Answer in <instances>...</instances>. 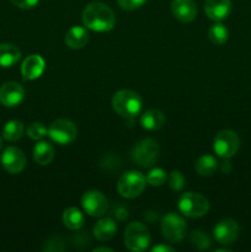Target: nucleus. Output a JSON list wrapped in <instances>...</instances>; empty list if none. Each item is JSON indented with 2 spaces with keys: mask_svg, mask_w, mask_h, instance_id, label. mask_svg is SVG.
<instances>
[{
  "mask_svg": "<svg viewBox=\"0 0 251 252\" xmlns=\"http://www.w3.org/2000/svg\"><path fill=\"white\" fill-rule=\"evenodd\" d=\"M153 252H171L174 251V249L170 248V246H166V245H157L155 246V248H153Z\"/></svg>",
  "mask_w": 251,
  "mask_h": 252,
  "instance_id": "34",
  "label": "nucleus"
},
{
  "mask_svg": "<svg viewBox=\"0 0 251 252\" xmlns=\"http://www.w3.org/2000/svg\"><path fill=\"white\" fill-rule=\"evenodd\" d=\"M120 6L125 10H135L145 4L147 0H117Z\"/></svg>",
  "mask_w": 251,
  "mask_h": 252,
  "instance_id": "30",
  "label": "nucleus"
},
{
  "mask_svg": "<svg viewBox=\"0 0 251 252\" xmlns=\"http://www.w3.org/2000/svg\"><path fill=\"white\" fill-rule=\"evenodd\" d=\"M179 209L188 218H199L208 213L209 202L202 194L186 192L180 197Z\"/></svg>",
  "mask_w": 251,
  "mask_h": 252,
  "instance_id": "3",
  "label": "nucleus"
},
{
  "mask_svg": "<svg viewBox=\"0 0 251 252\" xmlns=\"http://www.w3.org/2000/svg\"><path fill=\"white\" fill-rule=\"evenodd\" d=\"M126 248L132 252L147 250L150 244V234L144 224L139 221L128 224L125 231Z\"/></svg>",
  "mask_w": 251,
  "mask_h": 252,
  "instance_id": "5",
  "label": "nucleus"
},
{
  "mask_svg": "<svg viewBox=\"0 0 251 252\" xmlns=\"http://www.w3.org/2000/svg\"><path fill=\"white\" fill-rule=\"evenodd\" d=\"M63 224L70 230H79L84 224V216L78 208L70 207L63 213Z\"/></svg>",
  "mask_w": 251,
  "mask_h": 252,
  "instance_id": "23",
  "label": "nucleus"
},
{
  "mask_svg": "<svg viewBox=\"0 0 251 252\" xmlns=\"http://www.w3.org/2000/svg\"><path fill=\"white\" fill-rule=\"evenodd\" d=\"M239 225L233 219H224L219 221L213 229L214 238L221 245H230L238 239Z\"/></svg>",
  "mask_w": 251,
  "mask_h": 252,
  "instance_id": "13",
  "label": "nucleus"
},
{
  "mask_svg": "<svg viewBox=\"0 0 251 252\" xmlns=\"http://www.w3.org/2000/svg\"><path fill=\"white\" fill-rule=\"evenodd\" d=\"M239 147H240V140H239L238 134L233 130H220L214 138L213 149L221 159L233 158L238 153Z\"/></svg>",
  "mask_w": 251,
  "mask_h": 252,
  "instance_id": "7",
  "label": "nucleus"
},
{
  "mask_svg": "<svg viewBox=\"0 0 251 252\" xmlns=\"http://www.w3.org/2000/svg\"><path fill=\"white\" fill-rule=\"evenodd\" d=\"M26 133H27V135H29V138H31V139L39 140L48 134V129H47V128L42 125V123L33 122V123H31L29 127H27Z\"/></svg>",
  "mask_w": 251,
  "mask_h": 252,
  "instance_id": "28",
  "label": "nucleus"
},
{
  "mask_svg": "<svg viewBox=\"0 0 251 252\" xmlns=\"http://www.w3.org/2000/svg\"><path fill=\"white\" fill-rule=\"evenodd\" d=\"M65 44L71 49H80L86 46L89 41V33L86 29L81 26H74L66 32L65 34Z\"/></svg>",
  "mask_w": 251,
  "mask_h": 252,
  "instance_id": "17",
  "label": "nucleus"
},
{
  "mask_svg": "<svg viewBox=\"0 0 251 252\" xmlns=\"http://www.w3.org/2000/svg\"><path fill=\"white\" fill-rule=\"evenodd\" d=\"M159 155V144L155 139L145 138L133 147L132 159L142 167H150L154 165Z\"/></svg>",
  "mask_w": 251,
  "mask_h": 252,
  "instance_id": "6",
  "label": "nucleus"
},
{
  "mask_svg": "<svg viewBox=\"0 0 251 252\" xmlns=\"http://www.w3.org/2000/svg\"><path fill=\"white\" fill-rule=\"evenodd\" d=\"M21 58V51L11 43H0V66L10 68Z\"/></svg>",
  "mask_w": 251,
  "mask_h": 252,
  "instance_id": "20",
  "label": "nucleus"
},
{
  "mask_svg": "<svg viewBox=\"0 0 251 252\" xmlns=\"http://www.w3.org/2000/svg\"><path fill=\"white\" fill-rule=\"evenodd\" d=\"M83 22L86 29L96 32H107L115 27L116 15L102 2H90L83 11Z\"/></svg>",
  "mask_w": 251,
  "mask_h": 252,
  "instance_id": "1",
  "label": "nucleus"
},
{
  "mask_svg": "<svg viewBox=\"0 0 251 252\" xmlns=\"http://www.w3.org/2000/svg\"><path fill=\"white\" fill-rule=\"evenodd\" d=\"M98 251H108V252H112V249L105 248V246H102V248H95V249H94V252H98Z\"/></svg>",
  "mask_w": 251,
  "mask_h": 252,
  "instance_id": "36",
  "label": "nucleus"
},
{
  "mask_svg": "<svg viewBox=\"0 0 251 252\" xmlns=\"http://www.w3.org/2000/svg\"><path fill=\"white\" fill-rule=\"evenodd\" d=\"M145 179H147V184H149L150 186H161L167 180V175L162 169L155 167L148 172Z\"/></svg>",
  "mask_w": 251,
  "mask_h": 252,
  "instance_id": "27",
  "label": "nucleus"
},
{
  "mask_svg": "<svg viewBox=\"0 0 251 252\" xmlns=\"http://www.w3.org/2000/svg\"><path fill=\"white\" fill-rule=\"evenodd\" d=\"M167 181H169L170 189L174 191H181L185 186V177L180 171L170 172Z\"/></svg>",
  "mask_w": 251,
  "mask_h": 252,
  "instance_id": "29",
  "label": "nucleus"
},
{
  "mask_svg": "<svg viewBox=\"0 0 251 252\" xmlns=\"http://www.w3.org/2000/svg\"><path fill=\"white\" fill-rule=\"evenodd\" d=\"M112 107L122 117L133 118L142 110V98L133 90H120L113 95Z\"/></svg>",
  "mask_w": 251,
  "mask_h": 252,
  "instance_id": "2",
  "label": "nucleus"
},
{
  "mask_svg": "<svg viewBox=\"0 0 251 252\" xmlns=\"http://www.w3.org/2000/svg\"><path fill=\"white\" fill-rule=\"evenodd\" d=\"M187 225L182 217L177 213H167L161 220V231L164 238L170 243H180L186 235Z\"/></svg>",
  "mask_w": 251,
  "mask_h": 252,
  "instance_id": "8",
  "label": "nucleus"
},
{
  "mask_svg": "<svg viewBox=\"0 0 251 252\" xmlns=\"http://www.w3.org/2000/svg\"><path fill=\"white\" fill-rule=\"evenodd\" d=\"M38 1L39 0H11L12 4L20 9H32L38 4Z\"/></svg>",
  "mask_w": 251,
  "mask_h": 252,
  "instance_id": "32",
  "label": "nucleus"
},
{
  "mask_svg": "<svg viewBox=\"0 0 251 252\" xmlns=\"http://www.w3.org/2000/svg\"><path fill=\"white\" fill-rule=\"evenodd\" d=\"M140 125L144 129L157 130L165 125V115L159 110H147L140 117Z\"/></svg>",
  "mask_w": 251,
  "mask_h": 252,
  "instance_id": "19",
  "label": "nucleus"
},
{
  "mask_svg": "<svg viewBox=\"0 0 251 252\" xmlns=\"http://www.w3.org/2000/svg\"><path fill=\"white\" fill-rule=\"evenodd\" d=\"M46 63L38 54H31L24 61L21 65V74L25 80H34L43 74Z\"/></svg>",
  "mask_w": 251,
  "mask_h": 252,
  "instance_id": "14",
  "label": "nucleus"
},
{
  "mask_svg": "<svg viewBox=\"0 0 251 252\" xmlns=\"http://www.w3.org/2000/svg\"><path fill=\"white\" fill-rule=\"evenodd\" d=\"M33 159L38 165H48L54 159V149L49 143L39 142L33 148Z\"/></svg>",
  "mask_w": 251,
  "mask_h": 252,
  "instance_id": "21",
  "label": "nucleus"
},
{
  "mask_svg": "<svg viewBox=\"0 0 251 252\" xmlns=\"http://www.w3.org/2000/svg\"><path fill=\"white\" fill-rule=\"evenodd\" d=\"M44 250L52 251V252L63 251L64 250V244H63V241H62L59 238H53V239H51V240L47 241Z\"/></svg>",
  "mask_w": 251,
  "mask_h": 252,
  "instance_id": "31",
  "label": "nucleus"
},
{
  "mask_svg": "<svg viewBox=\"0 0 251 252\" xmlns=\"http://www.w3.org/2000/svg\"><path fill=\"white\" fill-rule=\"evenodd\" d=\"M84 211L91 217H102L107 212L108 202L100 191H88L81 198Z\"/></svg>",
  "mask_w": 251,
  "mask_h": 252,
  "instance_id": "10",
  "label": "nucleus"
},
{
  "mask_svg": "<svg viewBox=\"0 0 251 252\" xmlns=\"http://www.w3.org/2000/svg\"><path fill=\"white\" fill-rule=\"evenodd\" d=\"M171 11L179 21L185 24L193 21L197 16V6L192 0H172Z\"/></svg>",
  "mask_w": 251,
  "mask_h": 252,
  "instance_id": "15",
  "label": "nucleus"
},
{
  "mask_svg": "<svg viewBox=\"0 0 251 252\" xmlns=\"http://www.w3.org/2000/svg\"><path fill=\"white\" fill-rule=\"evenodd\" d=\"M194 167H196L197 174L201 176H211L216 172L217 167H218V161L212 155H203V157L198 158Z\"/></svg>",
  "mask_w": 251,
  "mask_h": 252,
  "instance_id": "24",
  "label": "nucleus"
},
{
  "mask_svg": "<svg viewBox=\"0 0 251 252\" xmlns=\"http://www.w3.org/2000/svg\"><path fill=\"white\" fill-rule=\"evenodd\" d=\"M78 134L76 126L66 118L56 120L48 128V135L53 142L61 145L70 144Z\"/></svg>",
  "mask_w": 251,
  "mask_h": 252,
  "instance_id": "9",
  "label": "nucleus"
},
{
  "mask_svg": "<svg viewBox=\"0 0 251 252\" xmlns=\"http://www.w3.org/2000/svg\"><path fill=\"white\" fill-rule=\"evenodd\" d=\"M1 166L9 174L16 175L21 172L26 166V157L24 152L16 147H9L1 154Z\"/></svg>",
  "mask_w": 251,
  "mask_h": 252,
  "instance_id": "11",
  "label": "nucleus"
},
{
  "mask_svg": "<svg viewBox=\"0 0 251 252\" xmlns=\"http://www.w3.org/2000/svg\"><path fill=\"white\" fill-rule=\"evenodd\" d=\"M117 231L116 221L111 218H102L94 226V235L97 240L107 241L115 236Z\"/></svg>",
  "mask_w": 251,
  "mask_h": 252,
  "instance_id": "18",
  "label": "nucleus"
},
{
  "mask_svg": "<svg viewBox=\"0 0 251 252\" xmlns=\"http://www.w3.org/2000/svg\"><path fill=\"white\" fill-rule=\"evenodd\" d=\"M24 133V123L17 120L9 121V122L5 123L4 128H2V138L9 140V142H16V140L21 139Z\"/></svg>",
  "mask_w": 251,
  "mask_h": 252,
  "instance_id": "22",
  "label": "nucleus"
},
{
  "mask_svg": "<svg viewBox=\"0 0 251 252\" xmlns=\"http://www.w3.org/2000/svg\"><path fill=\"white\" fill-rule=\"evenodd\" d=\"M191 243L197 250H207L211 246V239L204 231L196 230L191 234Z\"/></svg>",
  "mask_w": 251,
  "mask_h": 252,
  "instance_id": "26",
  "label": "nucleus"
},
{
  "mask_svg": "<svg viewBox=\"0 0 251 252\" xmlns=\"http://www.w3.org/2000/svg\"><path fill=\"white\" fill-rule=\"evenodd\" d=\"M1 145H2L1 144V138H0V150H1Z\"/></svg>",
  "mask_w": 251,
  "mask_h": 252,
  "instance_id": "37",
  "label": "nucleus"
},
{
  "mask_svg": "<svg viewBox=\"0 0 251 252\" xmlns=\"http://www.w3.org/2000/svg\"><path fill=\"white\" fill-rule=\"evenodd\" d=\"M204 11L214 21L226 19L231 11V0H206Z\"/></svg>",
  "mask_w": 251,
  "mask_h": 252,
  "instance_id": "16",
  "label": "nucleus"
},
{
  "mask_svg": "<svg viewBox=\"0 0 251 252\" xmlns=\"http://www.w3.org/2000/svg\"><path fill=\"white\" fill-rule=\"evenodd\" d=\"M147 179L144 175L139 171H128L120 177L117 184L118 193L122 197L128 199L135 198L139 196L145 189Z\"/></svg>",
  "mask_w": 251,
  "mask_h": 252,
  "instance_id": "4",
  "label": "nucleus"
},
{
  "mask_svg": "<svg viewBox=\"0 0 251 252\" xmlns=\"http://www.w3.org/2000/svg\"><path fill=\"white\" fill-rule=\"evenodd\" d=\"M115 216H117V218L120 220H123V219H126L128 217L127 208H125L122 206H118L117 208H115Z\"/></svg>",
  "mask_w": 251,
  "mask_h": 252,
  "instance_id": "33",
  "label": "nucleus"
},
{
  "mask_svg": "<svg viewBox=\"0 0 251 252\" xmlns=\"http://www.w3.org/2000/svg\"><path fill=\"white\" fill-rule=\"evenodd\" d=\"M231 170V166H230V162L229 161H225L221 164V171H223V174H229Z\"/></svg>",
  "mask_w": 251,
  "mask_h": 252,
  "instance_id": "35",
  "label": "nucleus"
},
{
  "mask_svg": "<svg viewBox=\"0 0 251 252\" xmlns=\"http://www.w3.org/2000/svg\"><path fill=\"white\" fill-rule=\"evenodd\" d=\"M208 37L209 39H211L212 43H214L216 46H221V44H224L228 41V29H226L223 24L213 25V26L209 29Z\"/></svg>",
  "mask_w": 251,
  "mask_h": 252,
  "instance_id": "25",
  "label": "nucleus"
},
{
  "mask_svg": "<svg viewBox=\"0 0 251 252\" xmlns=\"http://www.w3.org/2000/svg\"><path fill=\"white\" fill-rule=\"evenodd\" d=\"M24 98V88L16 81H7L0 88V103L5 107H16Z\"/></svg>",
  "mask_w": 251,
  "mask_h": 252,
  "instance_id": "12",
  "label": "nucleus"
}]
</instances>
